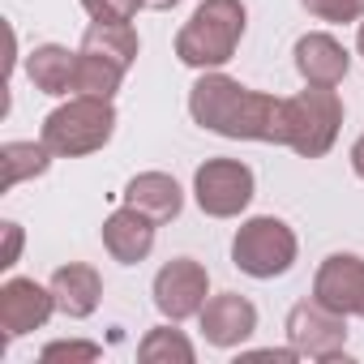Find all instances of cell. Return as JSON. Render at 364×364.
<instances>
[{
	"instance_id": "6da1fadb",
	"label": "cell",
	"mask_w": 364,
	"mask_h": 364,
	"mask_svg": "<svg viewBox=\"0 0 364 364\" xmlns=\"http://www.w3.org/2000/svg\"><path fill=\"white\" fill-rule=\"evenodd\" d=\"M189 112L202 129L236 137V141H274L279 146V112L283 99L249 90L228 73H202L189 90Z\"/></svg>"
},
{
	"instance_id": "7a4b0ae2",
	"label": "cell",
	"mask_w": 364,
	"mask_h": 364,
	"mask_svg": "<svg viewBox=\"0 0 364 364\" xmlns=\"http://www.w3.org/2000/svg\"><path fill=\"white\" fill-rule=\"evenodd\" d=\"M245 35V5L240 0H202L185 31L176 35V56L193 69H223Z\"/></svg>"
},
{
	"instance_id": "3957f363",
	"label": "cell",
	"mask_w": 364,
	"mask_h": 364,
	"mask_svg": "<svg viewBox=\"0 0 364 364\" xmlns=\"http://www.w3.org/2000/svg\"><path fill=\"white\" fill-rule=\"evenodd\" d=\"M343 124V103L334 86H309L291 99H283L279 112V146H291L300 159H321Z\"/></svg>"
},
{
	"instance_id": "277c9868",
	"label": "cell",
	"mask_w": 364,
	"mask_h": 364,
	"mask_svg": "<svg viewBox=\"0 0 364 364\" xmlns=\"http://www.w3.org/2000/svg\"><path fill=\"white\" fill-rule=\"evenodd\" d=\"M112 129H116V107L112 99H90V95H77L69 99L65 107H56L48 120H43V141L52 154L60 159H82V154H95L112 141Z\"/></svg>"
},
{
	"instance_id": "5b68a950",
	"label": "cell",
	"mask_w": 364,
	"mask_h": 364,
	"mask_svg": "<svg viewBox=\"0 0 364 364\" xmlns=\"http://www.w3.org/2000/svg\"><path fill=\"white\" fill-rule=\"evenodd\" d=\"M296 249H300V245H296V232H291L283 219L262 215V219H249V223L236 232V240H232V262H236V270H245V274H253V279H279V274L291 270Z\"/></svg>"
},
{
	"instance_id": "8992f818",
	"label": "cell",
	"mask_w": 364,
	"mask_h": 364,
	"mask_svg": "<svg viewBox=\"0 0 364 364\" xmlns=\"http://www.w3.org/2000/svg\"><path fill=\"white\" fill-rule=\"evenodd\" d=\"M193 198L210 219H236L253 202V171L240 159H210L193 176Z\"/></svg>"
},
{
	"instance_id": "52a82bcc",
	"label": "cell",
	"mask_w": 364,
	"mask_h": 364,
	"mask_svg": "<svg viewBox=\"0 0 364 364\" xmlns=\"http://www.w3.org/2000/svg\"><path fill=\"white\" fill-rule=\"evenodd\" d=\"M206 291H210V274L193 257H176L154 274V304L167 321L198 317L206 304Z\"/></svg>"
},
{
	"instance_id": "ba28073f",
	"label": "cell",
	"mask_w": 364,
	"mask_h": 364,
	"mask_svg": "<svg viewBox=\"0 0 364 364\" xmlns=\"http://www.w3.org/2000/svg\"><path fill=\"white\" fill-rule=\"evenodd\" d=\"M287 338L300 355H313V360H334L343 355V343H347V326H343V313L326 309L321 300H300L291 313H287Z\"/></svg>"
},
{
	"instance_id": "9c48e42d",
	"label": "cell",
	"mask_w": 364,
	"mask_h": 364,
	"mask_svg": "<svg viewBox=\"0 0 364 364\" xmlns=\"http://www.w3.org/2000/svg\"><path fill=\"white\" fill-rule=\"evenodd\" d=\"M313 300H321L343 317H364V257L355 253L326 257L313 279Z\"/></svg>"
},
{
	"instance_id": "30bf717a",
	"label": "cell",
	"mask_w": 364,
	"mask_h": 364,
	"mask_svg": "<svg viewBox=\"0 0 364 364\" xmlns=\"http://www.w3.org/2000/svg\"><path fill=\"white\" fill-rule=\"evenodd\" d=\"M52 309H56L52 287H39L35 279H9L0 287V330H5V338L39 330L52 317Z\"/></svg>"
},
{
	"instance_id": "8fae6325",
	"label": "cell",
	"mask_w": 364,
	"mask_h": 364,
	"mask_svg": "<svg viewBox=\"0 0 364 364\" xmlns=\"http://www.w3.org/2000/svg\"><path fill=\"white\" fill-rule=\"evenodd\" d=\"M198 317H202L206 343H215V347H240L257 330V309L245 296H236V291H223V296L206 300Z\"/></svg>"
},
{
	"instance_id": "7c38bea8",
	"label": "cell",
	"mask_w": 364,
	"mask_h": 364,
	"mask_svg": "<svg viewBox=\"0 0 364 364\" xmlns=\"http://www.w3.org/2000/svg\"><path fill=\"white\" fill-rule=\"evenodd\" d=\"M103 249L116 262H124V266L146 262L150 249H154V219L141 215L137 206H124V210L107 215V223H103Z\"/></svg>"
},
{
	"instance_id": "4fadbf2b",
	"label": "cell",
	"mask_w": 364,
	"mask_h": 364,
	"mask_svg": "<svg viewBox=\"0 0 364 364\" xmlns=\"http://www.w3.org/2000/svg\"><path fill=\"white\" fill-rule=\"evenodd\" d=\"M296 69L309 86H338L351 69V56L330 35H304L296 43Z\"/></svg>"
},
{
	"instance_id": "5bb4252c",
	"label": "cell",
	"mask_w": 364,
	"mask_h": 364,
	"mask_svg": "<svg viewBox=\"0 0 364 364\" xmlns=\"http://www.w3.org/2000/svg\"><path fill=\"white\" fill-rule=\"evenodd\" d=\"M124 206H137L141 215H150L154 223H167L180 215V206H185V193H180V185L171 176L163 171H141L129 180V189H124Z\"/></svg>"
},
{
	"instance_id": "9a60e30c",
	"label": "cell",
	"mask_w": 364,
	"mask_h": 364,
	"mask_svg": "<svg viewBox=\"0 0 364 364\" xmlns=\"http://www.w3.org/2000/svg\"><path fill=\"white\" fill-rule=\"evenodd\" d=\"M52 296H56V309L65 313V317H90L95 309H99V296H103V283H99V274L90 270V266H82V262H69V266H60L56 274H52Z\"/></svg>"
},
{
	"instance_id": "2e32d148",
	"label": "cell",
	"mask_w": 364,
	"mask_h": 364,
	"mask_svg": "<svg viewBox=\"0 0 364 364\" xmlns=\"http://www.w3.org/2000/svg\"><path fill=\"white\" fill-rule=\"evenodd\" d=\"M26 73L35 82V90L43 95H69L73 90V73H77V52L60 48V43H43L31 52Z\"/></svg>"
},
{
	"instance_id": "e0dca14e",
	"label": "cell",
	"mask_w": 364,
	"mask_h": 364,
	"mask_svg": "<svg viewBox=\"0 0 364 364\" xmlns=\"http://www.w3.org/2000/svg\"><path fill=\"white\" fill-rule=\"evenodd\" d=\"M137 31L129 22H95L86 35H82V52H95V56H107L116 65H133L137 60Z\"/></svg>"
},
{
	"instance_id": "ac0fdd59",
	"label": "cell",
	"mask_w": 364,
	"mask_h": 364,
	"mask_svg": "<svg viewBox=\"0 0 364 364\" xmlns=\"http://www.w3.org/2000/svg\"><path fill=\"white\" fill-rule=\"evenodd\" d=\"M124 82V65L95 56V52H77V73H73V95H90V99H112Z\"/></svg>"
},
{
	"instance_id": "d6986e66",
	"label": "cell",
	"mask_w": 364,
	"mask_h": 364,
	"mask_svg": "<svg viewBox=\"0 0 364 364\" xmlns=\"http://www.w3.org/2000/svg\"><path fill=\"white\" fill-rule=\"evenodd\" d=\"M52 163L48 141H5L0 146V167H5V189H18L22 180L43 176Z\"/></svg>"
},
{
	"instance_id": "ffe728a7",
	"label": "cell",
	"mask_w": 364,
	"mask_h": 364,
	"mask_svg": "<svg viewBox=\"0 0 364 364\" xmlns=\"http://www.w3.org/2000/svg\"><path fill=\"white\" fill-rule=\"evenodd\" d=\"M137 360L141 364H193V343L171 326H159V330H150L141 338Z\"/></svg>"
},
{
	"instance_id": "44dd1931",
	"label": "cell",
	"mask_w": 364,
	"mask_h": 364,
	"mask_svg": "<svg viewBox=\"0 0 364 364\" xmlns=\"http://www.w3.org/2000/svg\"><path fill=\"white\" fill-rule=\"evenodd\" d=\"M321 22H364V0H300Z\"/></svg>"
},
{
	"instance_id": "7402d4cb",
	"label": "cell",
	"mask_w": 364,
	"mask_h": 364,
	"mask_svg": "<svg viewBox=\"0 0 364 364\" xmlns=\"http://www.w3.org/2000/svg\"><path fill=\"white\" fill-rule=\"evenodd\" d=\"M146 0H82V9L95 18V22H129Z\"/></svg>"
},
{
	"instance_id": "603a6c76",
	"label": "cell",
	"mask_w": 364,
	"mask_h": 364,
	"mask_svg": "<svg viewBox=\"0 0 364 364\" xmlns=\"http://www.w3.org/2000/svg\"><path fill=\"white\" fill-rule=\"evenodd\" d=\"M103 347L99 343H48L43 360H99Z\"/></svg>"
},
{
	"instance_id": "cb8c5ba5",
	"label": "cell",
	"mask_w": 364,
	"mask_h": 364,
	"mask_svg": "<svg viewBox=\"0 0 364 364\" xmlns=\"http://www.w3.org/2000/svg\"><path fill=\"white\" fill-rule=\"evenodd\" d=\"M18 253H22V228L18 223H5V257H0V266H14L18 262Z\"/></svg>"
},
{
	"instance_id": "d4e9b609",
	"label": "cell",
	"mask_w": 364,
	"mask_h": 364,
	"mask_svg": "<svg viewBox=\"0 0 364 364\" xmlns=\"http://www.w3.org/2000/svg\"><path fill=\"white\" fill-rule=\"evenodd\" d=\"M351 167H355V176L364 180V137H360V141L351 146Z\"/></svg>"
},
{
	"instance_id": "484cf974",
	"label": "cell",
	"mask_w": 364,
	"mask_h": 364,
	"mask_svg": "<svg viewBox=\"0 0 364 364\" xmlns=\"http://www.w3.org/2000/svg\"><path fill=\"white\" fill-rule=\"evenodd\" d=\"M171 5H180V0H146V9H171Z\"/></svg>"
},
{
	"instance_id": "4316f807",
	"label": "cell",
	"mask_w": 364,
	"mask_h": 364,
	"mask_svg": "<svg viewBox=\"0 0 364 364\" xmlns=\"http://www.w3.org/2000/svg\"><path fill=\"white\" fill-rule=\"evenodd\" d=\"M355 48H360V56H364V22H360V35H355Z\"/></svg>"
}]
</instances>
